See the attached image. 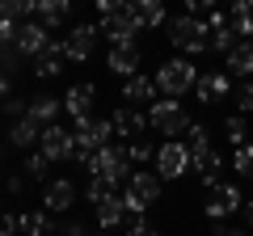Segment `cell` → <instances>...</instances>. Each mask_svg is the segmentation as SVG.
Returning a JSON list of instances; mask_svg holds the SVG:
<instances>
[{"label":"cell","instance_id":"6da1fadb","mask_svg":"<svg viewBox=\"0 0 253 236\" xmlns=\"http://www.w3.org/2000/svg\"><path fill=\"white\" fill-rule=\"evenodd\" d=\"M169 42L186 55H203L211 51V26L207 17H194V13H181V17L169 21Z\"/></svg>","mask_w":253,"mask_h":236},{"label":"cell","instance_id":"7a4b0ae2","mask_svg":"<svg viewBox=\"0 0 253 236\" xmlns=\"http://www.w3.org/2000/svg\"><path fill=\"white\" fill-rule=\"evenodd\" d=\"M126 164H131V156H126V144H106V148H97V152H93V160L84 164V169H89V177H101V182L106 186H126V177H131V173H126Z\"/></svg>","mask_w":253,"mask_h":236},{"label":"cell","instance_id":"3957f363","mask_svg":"<svg viewBox=\"0 0 253 236\" xmlns=\"http://www.w3.org/2000/svg\"><path fill=\"white\" fill-rule=\"evenodd\" d=\"M72 135H76V160L89 164L93 152H97V148H106L118 131H114V122H110V118H93V114H89V118H76Z\"/></svg>","mask_w":253,"mask_h":236},{"label":"cell","instance_id":"277c9868","mask_svg":"<svg viewBox=\"0 0 253 236\" xmlns=\"http://www.w3.org/2000/svg\"><path fill=\"white\" fill-rule=\"evenodd\" d=\"M161 198V173H148V169H135L131 177H126L123 186V207L126 215H144L148 202Z\"/></svg>","mask_w":253,"mask_h":236},{"label":"cell","instance_id":"5b68a950","mask_svg":"<svg viewBox=\"0 0 253 236\" xmlns=\"http://www.w3.org/2000/svg\"><path fill=\"white\" fill-rule=\"evenodd\" d=\"M199 84V72H194V59H165L161 68H156V89L165 93V97H186L190 89Z\"/></svg>","mask_w":253,"mask_h":236},{"label":"cell","instance_id":"8992f818","mask_svg":"<svg viewBox=\"0 0 253 236\" xmlns=\"http://www.w3.org/2000/svg\"><path fill=\"white\" fill-rule=\"evenodd\" d=\"M148 118H152V127L161 131V135H190V127H194L186 118V110L177 106V97H165V101L156 97L152 110H148Z\"/></svg>","mask_w":253,"mask_h":236},{"label":"cell","instance_id":"52a82bcc","mask_svg":"<svg viewBox=\"0 0 253 236\" xmlns=\"http://www.w3.org/2000/svg\"><path fill=\"white\" fill-rule=\"evenodd\" d=\"M156 169H161V182H177V177H186V169H194V156H190L186 139H169V144H161V152H156Z\"/></svg>","mask_w":253,"mask_h":236},{"label":"cell","instance_id":"ba28073f","mask_svg":"<svg viewBox=\"0 0 253 236\" xmlns=\"http://www.w3.org/2000/svg\"><path fill=\"white\" fill-rule=\"evenodd\" d=\"M38 152L46 156V160H76V135L68 127H59V122H51V127L42 131V144H38Z\"/></svg>","mask_w":253,"mask_h":236},{"label":"cell","instance_id":"9c48e42d","mask_svg":"<svg viewBox=\"0 0 253 236\" xmlns=\"http://www.w3.org/2000/svg\"><path fill=\"white\" fill-rule=\"evenodd\" d=\"M97 30H101V34H106V38H110L114 46H123V42H131V38H135L139 30H144V26H139L135 9L126 4L123 13H110V17H101V21H97Z\"/></svg>","mask_w":253,"mask_h":236},{"label":"cell","instance_id":"30bf717a","mask_svg":"<svg viewBox=\"0 0 253 236\" xmlns=\"http://www.w3.org/2000/svg\"><path fill=\"white\" fill-rule=\"evenodd\" d=\"M245 202H249V198L241 194V186H232V182H219L215 190L207 194V207H203V211H207L211 219H228L232 211H241Z\"/></svg>","mask_w":253,"mask_h":236},{"label":"cell","instance_id":"8fae6325","mask_svg":"<svg viewBox=\"0 0 253 236\" xmlns=\"http://www.w3.org/2000/svg\"><path fill=\"white\" fill-rule=\"evenodd\" d=\"M97 26H76L63 34V55L72 59V64H84V59H93V46H97Z\"/></svg>","mask_w":253,"mask_h":236},{"label":"cell","instance_id":"7c38bea8","mask_svg":"<svg viewBox=\"0 0 253 236\" xmlns=\"http://www.w3.org/2000/svg\"><path fill=\"white\" fill-rule=\"evenodd\" d=\"M110 122H114V131L126 135V139H144L148 127H152V118H148L139 106H118L114 114H110Z\"/></svg>","mask_w":253,"mask_h":236},{"label":"cell","instance_id":"4fadbf2b","mask_svg":"<svg viewBox=\"0 0 253 236\" xmlns=\"http://www.w3.org/2000/svg\"><path fill=\"white\" fill-rule=\"evenodd\" d=\"M17 46L21 55H26V59H38V55L46 51V46H51V34H46V26L42 21H21V30H17Z\"/></svg>","mask_w":253,"mask_h":236},{"label":"cell","instance_id":"5bb4252c","mask_svg":"<svg viewBox=\"0 0 253 236\" xmlns=\"http://www.w3.org/2000/svg\"><path fill=\"white\" fill-rule=\"evenodd\" d=\"M106 68H110L114 76H123V80H131V76H139V46H135V42L110 46V55H106Z\"/></svg>","mask_w":253,"mask_h":236},{"label":"cell","instance_id":"9a60e30c","mask_svg":"<svg viewBox=\"0 0 253 236\" xmlns=\"http://www.w3.org/2000/svg\"><path fill=\"white\" fill-rule=\"evenodd\" d=\"M93 101H97V89H93V84H72V89L63 93V114L72 118H89L93 114Z\"/></svg>","mask_w":253,"mask_h":236},{"label":"cell","instance_id":"2e32d148","mask_svg":"<svg viewBox=\"0 0 253 236\" xmlns=\"http://www.w3.org/2000/svg\"><path fill=\"white\" fill-rule=\"evenodd\" d=\"M72 202H76V186L68 182V177H59V182H46V190H42V211L59 215V211H68Z\"/></svg>","mask_w":253,"mask_h":236},{"label":"cell","instance_id":"e0dca14e","mask_svg":"<svg viewBox=\"0 0 253 236\" xmlns=\"http://www.w3.org/2000/svg\"><path fill=\"white\" fill-rule=\"evenodd\" d=\"M63 64H68L63 42H55V38H51V46H46V51L34 59V76H38V80H55V76L63 72Z\"/></svg>","mask_w":253,"mask_h":236},{"label":"cell","instance_id":"ac0fdd59","mask_svg":"<svg viewBox=\"0 0 253 236\" xmlns=\"http://www.w3.org/2000/svg\"><path fill=\"white\" fill-rule=\"evenodd\" d=\"M156 93H161L156 89V76H131V80H123V101L126 106H144V101L152 106Z\"/></svg>","mask_w":253,"mask_h":236},{"label":"cell","instance_id":"d6986e66","mask_svg":"<svg viewBox=\"0 0 253 236\" xmlns=\"http://www.w3.org/2000/svg\"><path fill=\"white\" fill-rule=\"evenodd\" d=\"M42 122H38V118H17V122H13V127H9V144L13 148H21V152H26V148H34V144H42Z\"/></svg>","mask_w":253,"mask_h":236},{"label":"cell","instance_id":"ffe728a7","mask_svg":"<svg viewBox=\"0 0 253 236\" xmlns=\"http://www.w3.org/2000/svg\"><path fill=\"white\" fill-rule=\"evenodd\" d=\"M228 93V72H203L199 84H194V97L203 101V106H215V101H224Z\"/></svg>","mask_w":253,"mask_h":236},{"label":"cell","instance_id":"44dd1931","mask_svg":"<svg viewBox=\"0 0 253 236\" xmlns=\"http://www.w3.org/2000/svg\"><path fill=\"white\" fill-rule=\"evenodd\" d=\"M219 169H224V160H219L215 148H207V152L194 156V173H199V182L207 186V190H215V186H219Z\"/></svg>","mask_w":253,"mask_h":236},{"label":"cell","instance_id":"7402d4cb","mask_svg":"<svg viewBox=\"0 0 253 236\" xmlns=\"http://www.w3.org/2000/svg\"><path fill=\"white\" fill-rule=\"evenodd\" d=\"M17 224L26 236H55V219L51 211H17Z\"/></svg>","mask_w":253,"mask_h":236},{"label":"cell","instance_id":"603a6c76","mask_svg":"<svg viewBox=\"0 0 253 236\" xmlns=\"http://www.w3.org/2000/svg\"><path fill=\"white\" fill-rule=\"evenodd\" d=\"M97 224L106 228V232H114V228H123L126 224V207H123V194H114V198H106V202H97Z\"/></svg>","mask_w":253,"mask_h":236},{"label":"cell","instance_id":"cb8c5ba5","mask_svg":"<svg viewBox=\"0 0 253 236\" xmlns=\"http://www.w3.org/2000/svg\"><path fill=\"white\" fill-rule=\"evenodd\" d=\"M59 110H63V101L51 97V93H38V97H30V118H38L42 127L59 122Z\"/></svg>","mask_w":253,"mask_h":236},{"label":"cell","instance_id":"d4e9b609","mask_svg":"<svg viewBox=\"0 0 253 236\" xmlns=\"http://www.w3.org/2000/svg\"><path fill=\"white\" fill-rule=\"evenodd\" d=\"M228 76H253V42H236L228 51Z\"/></svg>","mask_w":253,"mask_h":236},{"label":"cell","instance_id":"484cf974","mask_svg":"<svg viewBox=\"0 0 253 236\" xmlns=\"http://www.w3.org/2000/svg\"><path fill=\"white\" fill-rule=\"evenodd\" d=\"M131 9H135V17H139L144 30L165 26V0H131Z\"/></svg>","mask_w":253,"mask_h":236},{"label":"cell","instance_id":"4316f807","mask_svg":"<svg viewBox=\"0 0 253 236\" xmlns=\"http://www.w3.org/2000/svg\"><path fill=\"white\" fill-rule=\"evenodd\" d=\"M68 13H72V0H42L38 4V21L42 26H63Z\"/></svg>","mask_w":253,"mask_h":236},{"label":"cell","instance_id":"83f0119b","mask_svg":"<svg viewBox=\"0 0 253 236\" xmlns=\"http://www.w3.org/2000/svg\"><path fill=\"white\" fill-rule=\"evenodd\" d=\"M38 4H42V0H0V13H4V21H30L38 13Z\"/></svg>","mask_w":253,"mask_h":236},{"label":"cell","instance_id":"f1b7e54d","mask_svg":"<svg viewBox=\"0 0 253 236\" xmlns=\"http://www.w3.org/2000/svg\"><path fill=\"white\" fill-rule=\"evenodd\" d=\"M224 135H228V144H236V148L249 144V139H245V135H249V127H245V114H228V118H224Z\"/></svg>","mask_w":253,"mask_h":236},{"label":"cell","instance_id":"f546056e","mask_svg":"<svg viewBox=\"0 0 253 236\" xmlns=\"http://www.w3.org/2000/svg\"><path fill=\"white\" fill-rule=\"evenodd\" d=\"M186 148H190V156L207 152V148H211V131L203 127V122H194V127H190V135H186Z\"/></svg>","mask_w":253,"mask_h":236},{"label":"cell","instance_id":"4dcf8cb0","mask_svg":"<svg viewBox=\"0 0 253 236\" xmlns=\"http://www.w3.org/2000/svg\"><path fill=\"white\" fill-rule=\"evenodd\" d=\"M156 152H161V148H152L148 139H131V144H126V156H131V164H148V160H156Z\"/></svg>","mask_w":253,"mask_h":236},{"label":"cell","instance_id":"1f68e13d","mask_svg":"<svg viewBox=\"0 0 253 236\" xmlns=\"http://www.w3.org/2000/svg\"><path fill=\"white\" fill-rule=\"evenodd\" d=\"M232 169L241 173V177H253V144H241L232 156Z\"/></svg>","mask_w":253,"mask_h":236},{"label":"cell","instance_id":"d6a6232c","mask_svg":"<svg viewBox=\"0 0 253 236\" xmlns=\"http://www.w3.org/2000/svg\"><path fill=\"white\" fill-rule=\"evenodd\" d=\"M84 198L97 207V202H106V198H114V186H106L101 177H89V190H84Z\"/></svg>","mask_w":253,"mask_h":236},{"label":"cell","instance_id":"836d02e7","mask_svg":"<svg viewBox=\"0 0 253 236\" xmlns=\"http://www.w3.org/2000/svg\"><path fill=\"white\" fill-rule=\"evenodd\" d=\"M46 164H51V160H46L42 152H30L26 156V177H30V182H42V177H46Z\"/></svg>","mask_w":253,"mask_h":236},{"label":"cell","instance_id":"e575fe53","mask_svg":"<svg viewBox=\"0 0 253 236\" xmlns=\"http://www.w3.org/2000/svg\"><path fill=\"white\" fill-rule=\"evenodd\" d=\"M232 101H236V110H241V114H249V110H253V80H241V84H236Z\"/></svg>","mask_w":253,"mask_h":236},{"label":"cell","instance_id":"d590c367","mask_svg":"<svg viewBox=\"0 0 253 236\" xmlns=\"http://www.w3.org/2000/svg\"><path fill=\"white\" fill-rule=\"evenodd\" d=\"M126 236H156L144 215H126Z\"/></svg>","mask_w":253,"mask_h":236},{"label":"cell","instance_id":"8d00e7d4","mask_svg":"<svg viewBox=\"0 0 253 236\" xmlns=\"http://www.w3.org/2000/svg\"><path fill=\"white\" fill-rule=\"evenodd\" d=\"M215 9H219V0H186V13H194V17H199V13H207V17H211Z\"/></svg>","mask_w":253,"mask_h":236},{"label":"cell","instance_id":"74e56055","mask_svg":"<svg viewBox=\"0 0 253 236\" xmlns=\"http://www.w3.org/2000/svg\"><path fill=\"white\" fill-rule=\"evenodd\" d=\"M93 4H97V13H101V17H110V13H123L126 4H131V0H93Z\"/></svg>","mask_w":253,"mask_h":236},{"label":"cell","instance_id":"f35d334b","mask_svg":"<svg viewBox=\"0 0 253 236\" xmlns=\"http://www.w3.org/2000/svg\"><path fill=\"white\" fill-rule=\"evenodd\" d=\"M17 232H21L17 215H4V224H0V236H17Z\"/></svg>","mask_w":253,"mask_h":236},{"label":"cell","instance_id":"ab89813d","mask_svg":"<svg viewBox=\"0 0 253 236\" xmlns=\"http://www.w3.org/2000/svg\"><path fill=\"white\" fill-rule=\"evenodd\" d=\"M63 236H84V232H81L76 224H68V228H63Z\"/></svg>","mask_w":253,"mask_h":236},{"label":"cell","instance_id":"60d3db41","mask_svg":"<svg viewBox=\"0 0 253 236\" xmlns=\"http://www.w3.org/2000/svg\"><path fill=\"white\" fill-rule=\"evenodd\" d=\"M224 236H249L245 228H224Z\"/></svg>","mask_w":253,"mask_h":236},{"label":"cell","instance_id":"b9f144b4","mask_svg":"<svg viewBox=\"0 0 253 236\" xmlns=\"http://www.w3.org/2000/svg\"><path fill=\"white\" fill-rule=\"evenodd\" d=\"M245 219H249V228H253V198L245 202Z\"/></svg>","mask_w":253,"mask_h":236},{"label":"cell","instance_id":"7bdbcfd3","mask_svg":"<svg viewBox=\"0 0 253 236\" xmlns=\"http://www.w3.org/2000/svg\"><path fill=\"white\" fill-rule=\"evenodd\" d=\"M241 4H249V0H228V9H241Z\"/></svg>","mask_w":253,"mask_h":236},{"label":"cell","instance_id":"ee69618b","mask_svg":"<svg viewBox=\"0 0 253 236\" xmlns=\"http://www.w3.org/2000/svg\"><path fill=\"white\" fill-rule=\"evenodd\" d=\"M211 236H224V232H211Z\"/></svg>","mask_w":253,"mask_h":236}]
</instances>
